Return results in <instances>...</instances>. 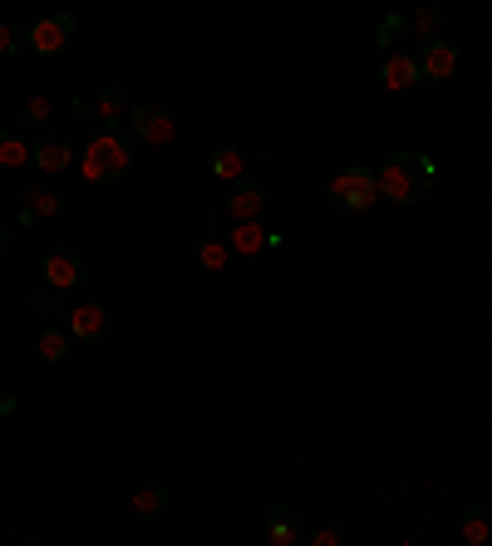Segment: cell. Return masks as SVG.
<instances>
[{"label": "cell", "mask_w": 492, "mask_h": 546, "mask_svg": "<svg viewBox=\"0 0 492 546\" xmlns=\"http://www.w3.org/2000/svg\"><path fill=\"white\" fill-rule=\"evenodd\" d=\"M227 242H232V256H261V251H276L286 242L281 227H266L261 217H246L237 227H227Z\"/></svg>", "instance_id": "obj_8"}, {"label": "cell", "mask_w": 492, "mask_h": 546, "mask_svg": "<svg viewBox=\"0 0 492 546\" xmlns=\"http://www.w3.org/2000/svg\"><path fill=\"white\" fill-rule=\"evenodd\" d=\"M443 25H448V10H443L438 0H429V5H424V10L409 20V35L424 45V40H438V35H443Z\"/></svg>", "instance_id": "obj_20"}, {"label": "cell", "mask_w": 492, "mask_h": 546, "mask_svg": "<svg viewBox=\"0 0 492 546\" xmlns=\"http://www.w3.org/2000/svg\"><path fill=\"white\" fill-rule=\"evenodd\" d=\"M20 197H25V207H30L35 217H64V207H69V197L55 192V187H45V182H40V187H25Z\"/></svg>", "instance_id": "obj_19"}, {"label": "cell", "mask_w": 492, "mask_h": 546, "mask_svg": "<svg viewBox=\"0 0 492 546\" xmlns=\"http://www.w3.org/2000/svg\"><path fill=\"white\" fill-rule=\"evenodd\" d=\"M379 84L389 94H409V89H424V69H419V55L409 50H389L384 64H379Z\"/></svg>", "instance_id": "obj_10"}, {"label": "cell", "mask_w": 492, "mask_h": 546, "mask_svg": "<svg viewBox=\"0 0 492 546\" xmlns=\"http://www.w3.org/2000/svg\"><path fill=\"white\" fill-rule=\"evenodd\" d=\"M128 128H133V138H138V143H153V148H163V143H173V138H178V119H173V114H168V104H158V99L133 104V109H128Z\"/></svg>", "instance_id": "obj_5"}, {"label": "cell", "mask_w": 492, "mask_h": 546, "mask_svg": "<svg viewBox=\"0 0 492 546\" xmlns=\"http://www.w3.org/2000/svg\"><path fill=\"white\" fill-rule=\"evenodd\" d=\"M374 202H379V182L365 163H345L325 182V212H335V217H365Z\"/></svg>", "instance_id": "obj_3"}, {"label": "cell", "mask_w": 492, "mask_h": 546, "mask_svg": "<svg viewBox=\"0 0 492 546\" xmlns=\"http://www.w3.org/2000/svg\"><path fill=\"white\" fill-rule=\"evenodd\" d=\"M64 320H69V335H74V340H84V345H99V340H109V325H114V315H109L99 301L74 305Z\"/></svg>", "instance_id": "obj_13"}, {"label": "cell", "mask_w": 492, "mask_h": 546, "mask_svg": "<svg viewBox=\"0 0 492 546\" xmlns=\"http://www.w3.org/2000/svg\"><path fill=\"white\" fill-rule=\"evenodd\" d=\"M399 40H409V20L399 15V10H389V15H379V25H374V50H399Z\"/></svg>", "instance_id": "obj_21"}, {"label": "cell", "mask_w": 492, "mask_h": 546, "mask_svg": "<svg viewBox=\"0 0 492 546\" xmlns=\"http://www.w3.org/2000/svg\"><path fill=\"white\" fill-rule=\"evenodd\" d=\"M79 173L94 187H119L133 173V128H94L84 153H79Z\"/></svg>", "instance_id": "obj_1"}, {"label": "cell", "mask_w": 492, "mask_h": 546, "mask_svg": "<svg viewBox=\"0 0 492 546\" xmlns=\"http://www.w3.org/2000/svg\"><path fill=\"white\" fill-rule=\"evenodd\" d=\"M438 178L429 153H389L379 168H374V182H379V197L409 207V202H424L429 182Z\"/></svg>", "instance_id": "obj_2"}, {"label": "cell", "mask_w": 492, "mask_h": 546, "mask_svg": "<svg viewBox=\"0 0 492 546\" xmlns=\"http://www.w3.org/2000/svg\"><path fill=\"white\" fill-rule=\"evenodd\" d=\"M79 35V20L74 15H45V20H35L30 30H25V45L40 55V60H55L69 50V40Z\"/></svg>", "instance_id": "obj_6"}, {"label": "cell", "mask_w": 492, "mask_h": 546, "mask_svg": "<svg viewBox=\"0 0 492 546\" xmlns=\"http://www.w3.org/2000/svg\"><path fill=\"white\" fill-rule=\"evenodd\" d=\"M25 45V25L20 20H0V55H15Z\"/></svg>", "instance_id": "obj_27"}, {"label": "cell", "mask_w": 492, "mask_h": 546, "mask_svg": "<svg viewBox=\"0 0 492 546\" xmlns=\"http://www.w3.org/2000/svg\"><path fill=\"white\" fill-rule=\"evenodd\" d=\"M128 89H123L119 79H99L94 84V94H89V114L104 123V128H123V119H128Z\"/></svg>", "instance_id": "obj_11"}, {"label": "cell", "mask_w": 492, "mask_h": 546, "mask_svg": "<svg viewBox=\"0 0 492 546\" xmlns=\"http://www.w3.org/2000/svg\"><path fill=\"white\" fill-rule=\"evenodd\" d=\"M10 246H15V237H10V232H0V261H5V251H10Z\"/></svg>", "instance_id": "obj_31"}, {"label": "cell", "mask_w": 492, "mask_h": 546, "mask_svg": "<svg viewBox=\"0 0 492 546\" xmlns=\"http://www.w3.org/2000/svg\"><path fill=\"white\" fill-rule=\"evenodd\" d=\"M15 409H20V404H15V394H0V419H10Z\"/></svg>", "instance_id": "obj_30"}, {"label": "cell", "mask_w": 492, "mask_h": 546, "mask_svg": "<svg viewBox=\"0 0 492 546\" xmlns=\"http://www.w3.org/2000/svg\"><path fill=\"white\" fill-rule=\"evenodd\" d=\"M35 222H40V217H35L30 207H20V232H35Z\"/></svg>", "instance_id": "obj_29"}, {"label": "cell", "mask_w": 492, "mask_h": 546, "mask_svg": "<svg viewBox=\"0 0 492 546\" xmlns=\"http://www.w3.org/2000/svg\"><path fill=\"white\" fill-rule=\"evenodd\" d=\"M30 310H35V315H50V320H55V315H69V310L60 305V296H55V286L35 291V296H30Z\"/></svg>", "instance_id": "obj_26"}, {"label": "cell", "mask_w": 492, "mask_h": 546, "mask_svg": "<svg viewBox=\"0 0 492 546\" xmlns=\"http://www.w3.org/2000/svg\"><path fill=\"white\" fill-rule=\"evenodd\" d=\"M458 532H463V542H468V546H483V542L492 537V517L483 512V507H468V512H463V527H458Z\"/></svg>", "instance_id": "obj_23"}, {"label": "cell", "mask_w": 492, "mask_h": 546, "mask_svg": "<svg viewBox=\"0 0 492 546\" xmlns=\"http://www.w3.org/2000/svg\"><path fill=\"white\" fill-rule=\"evenodd\" d=\"M458 60H463V50H458V40H424L419 45V69H424V89L419 94H443V84L458 74Z\"/></svg>", "instance_id": "obj_4"}, {"label": "cell", "mask_w": 492, "mask_h": 546, "mask_svg": "<svg viewBox=\"0 0 492 546\" xmlns=\"http://www.w3.org/2000/svg\"><path fill=\"white\" fill-rule=\"evenodd\" d=\"M266 517H271V522H266V542H276V546L306 542V517H301L296 507H286V502H276V507H271Z\"/></svg>", "instance_id": "obj_15"}, {"label": "cell", "mask_w": 492, "mask_h": 546, "mask_svg": "<svg viewBox=\"0 0 492 546\" xmlns=\"http://www.w3.org/2000/svg\"><path fill=\"white\" fill-rule=\"evenodd\" d=\"M192 256H197V266H207L212 276H222L227 261H232V242H227V232H202L197 246H192Z\"/></svg>", "instance_id": "obj_16"}, {"label": "cell", "mask_w": 492, "mask_h": 546, "mask_svg": "<svg viewBox=\"0 0 492 546\" xmlns=\"http://www.w3.org/2000/svg\"><path fill=\"white\" fill-rule=\"evenodd\" d=\"M163 512H168V487L163 483H143L133 492V517L138 522H158Z\"/></svg>", "instance_id": "obj_17"}, {"label": "cell", "mask_w": 492, "mask_h": 546, "mask_svg": "<svg viewBox=\"0 0 492 546\" xmlns=\"http://www.w3.org/2000/svg\"><path fill=\"white\" fill-rule=\"evenodd\" d=\"M45 123H50V94H30V99L20 104V114L10 119V128L25 133V128H45Z\"/></svg>", "instance_id": "obj_22"}, {"label": "cell", "mask_w": 492, "mask_h": 546, "mask_svg": "<svg viewBox=\"0 0 492 546\" xmlns=\"http://www.w3.org/2000/svg\"><path fill=\"white\" fill-rule=\"evenodd\" d=\"M40 360H45V364H64V360H69V335H64V330H55V325H50V330H40Z\"/></svg>", "instance_id": "obj_24"}, {"label": "cell", "mask_w": 492, "mask_h": 546, "mask_svg": "<svg viewBox=\"0 0 492 546\" xmlns=\"http://www.w3.org/2000/svg\"><path fill=\"white\" fill-rule=\"evenodd\" d=\"M217 202H222V212H227L232 222H246V217H261V212H266L271 192L246 173L242 182H227V197H217Z\"/></svg>", "instance_id": "obj_9"}, {"label": "cell", "mask_w": 492, "mask_h": 546, "mask_svg": "<svg viewBox=\"0 0 492 546\" xmlns=\"http://www.w3.org/2000/svg\"><path fill=\"white\" fill-rule=\"evenodd\" d=\"M251 163H256V168H281V153H276V148H256Z\"/></svg>", "instance_id": "obj_28"}, {"label": "cell", "mask_w": 492, "mask_h": 546, "mask_svg": "<svg viewBox=\"0 0 492 546\" xmlns=\"http://www.w3.org/2000/svg\"><path fill=\"white\" fill-rule=\"evenodd\" d=\"M74 158H79V148H74L69 128H45L40 133V143H35V168L40 173H64Z\"/></svg>", "instance_id": "obj_12"}, {"label": "cell", "mask_w": 492, "mask_h": 546, "mask_svg": "<svg viewBox=\"0 0 492 546\" xmlns=\"http://www.w3.org/2000/svg\"><path fill=\"white\" fill-rule=\"evenodd\" d=\"M40 271H45V286H55V291H69V286H84L89 281V261H84V251L79 246H50L45 251V261H40Z\"/></svg>", "instance_id": "obj_7"}, {"label": "cell", "mask_w": 492, "mask_h": 546, "mask_svg": "<svg viewBox=\"0 0 492 546\" xmlns=\"http://www.w3.org/2000/svg\"><path fill=\"white\" fill-rule=\"evenodd\" d=\"M202 168H207V178L212 182H242L246 173H251V158H246L242 148H212L207 158H202Z\"/></svg>", "instance_id": "obj_14"}, {"label": "cell", "mask_w": 492, "mask_h": 546, "mask_svg": "<svg viewBox=\"0 0 492 546\" xmlns=\"http://www.w3.org/2000/svg\"><path fill=\"white\" fill-rule=\"evenodd\" d=\"M306 542H310V546H340V542H345V527H340V522H320V527H306Z\"/></svg>", "instance_id": "obj_25"}, {"label": "cell", "mask_w": 492, "mask_h": 546, "mask_svg": "<svg viewBox=\"0 0 492 546\" xmlns=\"http://www.w3.org/2000/svg\"><path fill=\"white\" fill-rule=\"evenodd\" d=\"M25 163H35V143H25L20 138V128H0V168H25Z\"/></svg>", "instance_id": "obj_18"}]
</instances>
